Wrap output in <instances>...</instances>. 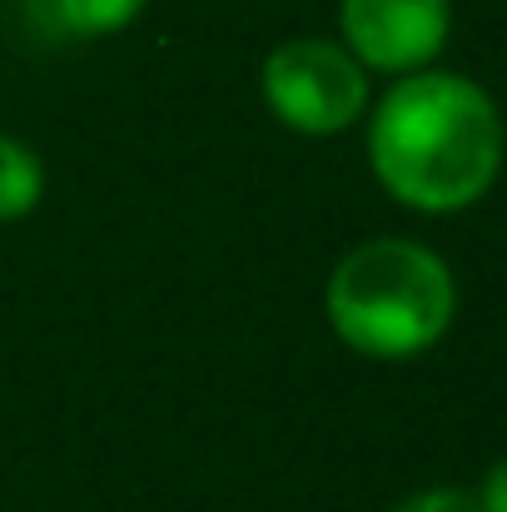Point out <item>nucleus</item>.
Masks as SVG:
<instances>
[{
  "mask_svg": "<svg viewBox=\"0 0 507 512\" xmlns=\"http://www.w3.org/2000/svg\"><path fill=\"white\" fill-rule=\"evenodd\" d=\"M264 100L304 135H338L363 115L368 80L334 40H289L264 60Z\"/></svg>",
  "mask_w": 507,
  "mask_h": 512,
  "instance_id": "nucleus-3",
  "label": "nucleus"
},
{
  "mask_svg": "<svg viewBox=\"0 0 507 512\" xmlns=\"http://www.w3.org/2000/svg\"><path fill=\"white\" fill-rule=\"evenodd\" d=\"M478 503H483V512H507V458L488 468V478L478 488Z\"/></svg>",
  "mask_w": 507,
  "mask_h": 512,
  "instance_id": "nucleus-8",
  "label": "nucleus"
},
{
  "mask_svg": "<svg viewBox=\"0 0 507 512\" xmlns=\"http://www.w3.org/2000/svg\"><path fill=\"white\" fill-rule=\"evenodd\" d=\"M55 10L75 35H115L145 10V0H55Z\"/></svg>",
  "mask_w": 507,
  "mask_h": 512,
  "instance_id": "nucleus-6",
  "label": "nucleus"
},
{
  "mask_svg": "<svg viewBox=\"0 0 507 512\" xmlns=\"http://www.w3.org/2000/svg\"><path fill=\"white\" fill-rule=\"evenodd\" d=\"M393 512H483V503H478V493H463V488H433V493L398 503Z\"/></svg>",
  "mask_w": 507,
  "mask_h": 512,
  "instance_id": "nucleus-7",
  "label": "nucleus"
},
{
  "mask_svg": "<svg viewBox=\"0 0 507 512\" xmlns=\"http://www.w3.org/2000/svg\"><path fill=\"white\" fill-rule=\"evenodd\" d=\"M343 35L358 65L373 70H418L448 40V0H343Z\"/></svg>",
  "mask_w": 507,
  "mask_h": 512,
  "instance_id": "nucleus-4",
  "label": "nucleus"
},
{
  "mask_svg": "<svg viewBox=\"0 0 507 512\" xmlns=\"http://www.w3.org/2000/svg\"><path fill=\"white\" fill-rule=\"evenodd\" d=\"M448 264L408 239L358 244L329 279V319L338 339L368 358H413L453 324Z\"/></svg>",
  "mask_w": 507,
  "mask_h": 512,
  "instance_id": "nucleus-2",
  "label": "nucleus"
},
{
  "mask_svg": "<svg viewBox=\"0 0 507 512\" xmlns=\"http://www.w3.org/2000/svg\"><path fill=\"white\" fill-rule=\"evenodd\" d=\"M368 155L393 199L448 214L493 189L503 170V115L463 75H408L383 95Z\"/></svg>",
  "mask_w": 507,
  "mask_h": 512,
  "instance_id": "nucleus-1",
  "label": "nucleus"
},
{
  "mask_svg": "<svg viewBox=\"0 0 507 512\" xmlns=\"http://www.w3.org/2000/svg\"><path fill=\"white\" fill-rule=\"evenodd\" d=\"M40 189H45L40 160L20 140L0 135V219H20L25 209H35Z\"/></svg>",
  "mask_w": 507,
  "mask_h": 512,
  "instance_id": "nucleus-5",
  "label": "nucleus"
}]
</instances>
